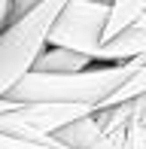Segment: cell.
<instances>
[{"instance_id": "7a4b0ae2", "label": "cell", "mask_w": 146, "mask_h": 149, "mask_svg": "<svg viewBox=\"0 0 146 149\" xmlns=\"http://www.w3.org/2000/svg\"><path fill=\"white\" fill-rule=\"evenodd\" d=\"M61 6L64 0H46L34 6L15 3V18L0 37V100L34 70Z\"/></svg>"}, {"instance_id": "52a82bcc", "label": "cell", "mask_w": 146, "mask_h": 149, "mask_svg": "<svg viewBox=\"0 0 146 149\" xmlns=\"http://www.w3.org/2000/svg\"><path fill=\"white\" fill-rule=\"evenodd\" d=\"M137 97H146V58H143L140 70H137L134 76L122 85V88L113 94L110 100H104V104H101V110H110V107H119V104H128V100H137Z\"/></svg>"}, {"instance_id": "30bf717a", "label": "cell", "mask_w": 146, "mask_h": 149, "mask_svg": "<svg viewBox=\"0 0 146 149\" xmlns=\"http://www.w3.org/2000/svg\"><path fill=\"white\" fill-rule=\"evenodd\" d=\"M12 110H18V104H12V100H0V116H3V113H12Z\"/></svg>"}, {"instance_id": "8992f818", "label": "cell", "mask_w": 146, "mask_h": 149, "mask_svg": "<svg viewBox=\"0 0 146 149\" xmlns=\"http://www.w3.org/2000/svg\"><path fill=\"white\" fill-rule=\"evenodd\" d=\"M88 64H95V61L73 55V52H64V49H43V55L34 64V73H79Z\"/></svg>"}, {"instance_id": "9c48e42d", "label": "cell", "mask_w": 146, "mask_h": 149, "mask_svg": "<svg viewBox=\"0 0 146 149\" xmlns=\"http://www.w3.org/2000/svg\"><path fill=\"white\" fill-rule=\"evenodd\" d=\"M15 18V0H0V37Z\"/></svg>"}, {"instance_id": "ba28073f", "label": "cell", "mask_w": 146, "mask_h": 149, "mask_svg": "<svg viewBox=\"0 0 146 149\" xmlns=\"http://www.w3.org/2000/svg\"><path fill=\"white\" fill-rule=\"evenodd\" d=\"M0 149H70V146L58 143L55 137H43V140H22V137L0 134Z\"/></svg>"}, {"instance_id": "3957f363", "label": "cell", "mask_w": 146, "mask_h": 149, "mask_svg": "<svg viewBox=\"0 0 146 149\" xmlns=\"http://www.w3.org/2000/svg\"><path fill=\"white\" fill-rule=\"evenodd\" d=\"M107 18H110L107 3H82V0L64 3L58 18L49 28L46 49H64V52L88 58V61H97Z\"/></svg>"}, {"instance_id": "5b68a950", "label": "cell", "mask_w": 146, "mask_h": 149, "mask_svg": "<svg viewBox=\"0 0 146 149\" xmlns=\"http://www.w3.org/2000/svg\"><path fill=\"white\" fill-rule=\"evenodd\" d=\"M143 12H146V0H137V3H113L110 6L107 28H104V37H101V46H107L116 37H122V33L128 31Z\"/></svg>"}, {"instance_id": "277c9868", "label": "cell", "mask_w": 146, "mask_h": 149, "mask_svg": "<svg viewBox=\"0 0 146 149\" xmlns=\"http://www.w3.org/2000/svg\"><path fill=\"white\" fill-rule=\"evenodd\" d=\"M137 58H146V12L122 37L101 46V52H97V64H125V61H137Z\"/></svg>"}, {"instance_id": "6da1fadb", "label": "cell", "mask_w": 146, "mask_h": 149, "mask_svg": "<svg viewBox=\"0 0 146 149\" xmlns=\"http://www.w3.org/2000/svg\"><path fill=\"white\" fill-rule=\"evenodd\" d=\"M140 64H143V58L125 61V64H97L95 61L79 73H34L31 70L6 94V100H12L18 107H28V104L95 107V113H97L104 100H110L140 70Z\"/></svg>"}]
</instances>
